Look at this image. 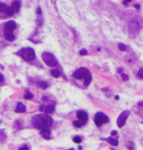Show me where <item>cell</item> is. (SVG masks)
Returning <instances> with one entry per match:
<instances>
[{
	"label": "cell",
	"mask_w": 143,
	"mask_h": 150,
	"mask_svg": "<svg viewBox=\"0 0 143 150\" xmlns=\"http://www.w3.org/2000/svg\"><path fill=\"white\" fill-rule=\"evenodd\" d=\"M14 128H17L18 130V128H20V129H21L22 128H23V125H22V123L21 122H20V120H17L14 124Z\"/></svg>",
	"instance_id": "cell-21"
},
{
	"label": "cell",
	"mask_w": 143,
	"mask_h": 150,
	"mask_svg": "<svg viewBox=\"0 0 143 150\" xmlns=\"http://www.w3.org/2000/svg\"><path fill=\"white\" fill-rule=\"evenodd\" d=\"M123 69L121 67H120V68L117 69V72L119 73V74H121L123 72Z\"/></svg>",
	"instance_id": "cell-35"
},
{
	"label": "cell",
	"mask_w": 143,
	"mask_h": 150,
	"mask_svg": "<svg viewBox=\"0 0 143 150\" xmlns=\"http://www.w3.org/2000/svg\"><path fill=\"white\" fill-rule=\"evenodd\" d=\"M73 124L76 128H81L82 127V125H83V124L82 123H81L80 122H79V121H75V122H73Z\"/></svg>",
	"instance_id": "cell-23"
},
{
	"label": "cell",
	"mask_w": 143,
	"mask_h": 150,
	"mask_svg": "<svg viewBox=\"0 0 143 150\" xmlns=\"http://www.w3.org/2000/svg\"><path fill=\"white\" fill-rule=\"evenodd\" d=\"M54 106L52 105H49L48 107L46 108V109L45 110V112L47 114H51L54 111Z\"/></svg>",
	"instance_id": "cell-16"
},
{
	"label": "cell",
	"mask_w": 143,
	"mask_h": 150,
	"mask_svg": "<svg viewBox=\"0 0 143 150\" xmlns=\"http://www.w3.org/2000/svg\"><path fill=\"white\" fill-rule=\"evenodd\" d=\"M20 150H29V147H27V146H24L23 147H21L20 148H19Z\"/></svg>",
	"instance_id": "cell-33"
},
{
	"label": "cell",
	"mask_w": 143,
	"mask_h": 150,
	"mask_svg": "<svg viewBox=\"0 0 143 150\" xmlns=\"http://www.w3.org/2000/svg\"><path fill=\"white\" fill-rule=\"evenodd\" d=\"M77 116V117L84 123L88 121V115L84 111H78Z\"/></svg>",
	"instance_id": "cell-11"
},
{
	"label": "cell",
	"mask_w": 143,
	"mask_h": 150,
	"mask_svg": "<svg viewBox=\"0 0 143 150\" xmlns=\"http://www.w3.org/2000/svg\"><path fill=\"white\" fill-rule=\"evenodd\" d=\"M138 105L139 106H141V107H143V102H138Z\"/></svg>",
	"instance_id": "cell-41"
},
{
	"label": "cell",
	"mask_w": 143,
	"mask_h": 150,
	"mask_svg": "<svg viewBox=\"0 0 143 150\" xmlns=\"http://www.w3.org/2000/svg\"><path fill=\"white\" fill-rule=\"evenodd\" d=\"M126 146L129 150H134L135 149L134 143L131 141H129L126 143Z\"/></svg>",
	"instance_id": "cell-18"
},
{
	"label": "cell",
	"mask_w": 143,
	"mask_h": 150,
	"mask_svg": "<svg viewBox=\"0 0 143 150\" xmlns=\"http://www.w3.org/2000/svg\"><path fill=\"white\" fill-rule=\"evenodd\" d=\"M16 27V24L14 21H8L5 24V32H13Z\"/></svg>",
	"instance_id": "cell-7"
},
{
	"label": "cell",
	"mask_w": 143,
	"mask_h": 150,
	"mask_svg": "<svg viewBox=\"0 0 143 150\" xmlns=\"http://www.w3.org/2000/svg\"><path fill=\"white\" fill-rule=\"evenodd\" d=\"M138 76H139V77L143 79V67L139 69V71L138 72Z\"/></svg>",
	"instance_id": "cell-29"
},
{
	"label": "cell",
	"mask_w": 143,
	"mask_h": 150,
	"mask_svg": "<svg viewBox=\"0 0 143 150\" xmlns=\"http://www.w3.org/2000/svg\"><path fill=\"white\" fill-rule=\"evenodd\" d=\"M41 57L44 62L49 67H55L58 63V61L54 55L51 53L44 52L41 55Z\"/></svg>",
	"instance_id": "cell-3"
},
{
	"label": "cell",
	"mask_w": 143,
	"mask_h": 150,
	"mask_svg": "<svg viewBox=\"0 0 143 150\" xmlns=\"http://www.w3.org/2000/svg\"><path fill=\"white\" fill-rule=\"evenodd\" d=\"M119 49L121 51H125L126 50V46L122 43H120L118 46Z\"/></svg>",
	"instance_id": "cell-28"
},
{
	"label": "cell",
	"mask_w": 143,
	"mask_h": 150,
	"mask_svg": "<svg viewBox=\"0 0 143 150\" xmlns=\"http://www.w3.org/2000/svg\"><path fill=\"white\" fill-rule=\"evenodd\" d=\"M73 141L75 143H81L82 142V139L80 137L77 136L75 137V138L73 139Z\"/></svg>",
	"instance_id": "cell-24"
},
{
	"label": "cell",
	"mask_w": 143,
	"mask_h": 150,
	"mask_svg": "<svg viewBox=\"0 0 143 150\" xmlns=\"http://www.w3.org/2000/svg\"><path fill=\"white\" fill-rule=\"evenodd\" d=\"M106 140L110 143L111 144V145L112 146H117L118 144H119V141L116 139H114V138H112L111 137H109L107 139H106Z\"/></svg>",
	"instance_id": "cell-15"
},
{
	"label": "cell",
	"mask_w": 143,
	"mask_h": 150,
	"mask_svg": "<svg viewBox=\"0 0 143 150\" xmlns=\"http://www.w3.org/2000/svg\"><path fill=\"white\" fill-rule=\"evenodd\" d=\"M6 6L5 4H3V3H1L0 2V12H2V11H5L6 8Z\"/></svg>",
	"instance_id": "cell-26"
},
{
	"label": "cell",
	"mask_w": 143,
	"mask_h": 150,
	"mask_svg": "<svg viewBox=\"0 0 143 150\" xmlns=\"http://www.w3.org/2000/svg\"><path fill=\"white\" fill-rule=\"evenodd\" d=\"M7 138V135L4 130H0V142L3 143Z\"/></svg>",
	"instance_id": "cell-14"
},
{
	"label": "cell",
	"mask_w": 143,
	"mask_h": 150,
	"mask_svg": "<svg viewBox=\"0 0 143 150\" xmlns=\"http://www.w3.org/2000/svg\"><path fill=\"white\" fill-rule=\"evenodd\" d=\"M131 1V0H123V4L125 5H127Z\"/></svg>",
	"instance_id": "cell-32"
},
{
	"label": "cell",
	"mask_w": 143,
	"mask_h": 150,
	"mask_svg": "<svg viewBox=\"0 0 143 150\" xmlns=\"http://www.w3.org/2000/svg\"><path fill=\"white\" fill-rule=\"evenodd\" d=\"M139 28V24L136 20H132L130 22L129 24V34H136Z\"/></svg>",
	"instance_id": "cell-6"
},
{
	"label": "cell",
	"mask_w": 143,
	"mask_h": 150,
	"mask_svg": "<svg viewBox=\"0 0 143 150\" xmlns=\"http://www.w3.org/2000/svg\"><path fill=\"white\" fill-rule=\"evenodd\" d=\"M3 80H4V78H3V76H2V75L0 74V82L3 81Z\"/></svg>",
	"instance_id": "cell-37"
},
{
	"label": "cell",
	"mask_w": 143,
	"mask_h": 150,
	"mask_svg": "<svg viewBox=\"0 0 143 150\" xmlns=\"http://www.w3.org/2000/svg\"><path fill=\"white\" fill-rule=\"evenodd\" d=\"M109 122V117L106 116H105L104 120H103V123H107Z\"/></svg>",
	"instance_id": "cell-31"
},
{
	"label": "cell",
	"mask_w": 143,
	"mask_h": 150,
	"mask_svg": "<svg viewBox=\"0 0 143 150\" xmlns=\"http://www.w3.org/2000/svg\"><path fill=\"white\" fill-rule=\"evenodd\" d=\"M121 77H122V79L124 81H126L129 80V76L128 75L125 74H123V73H121Z\"/></svg>",
	"instance_id": "cell-27"
},
{
	"label": "cell",
	"mask_w": 143,
	"mask_h": 150,
	"mask_svg": "<svg viewBox=\"0 0 143 150\" xmlns=\"http://www.w3.org/2000/svg\"><path fill=\"white\" fill-rule=\"evenodd\" d=\"M111 135L112 136H116V135L117 134V131L116 130H113L112 132H111Z\"/></svg>",
	"instance_id": "cell-34"
},
{
	"label": "cell",
	"mask_w": 143,
	"mask_h": 150,
	"mask_svg": "<svg viewBox=\"0 0 143 150\" xmlns=\"http://www.w3.org/2000/svg\"><path fill=\"white\" fill-rule=\"evenodd\" d=\"M90 75V72L87 68H82L78 69L73 74V76L76 79L81 80L83 78H85L88 75Z\"/></svg>",
	"instance_id": "cell-5"
},
{
	"label": "cell",
	"mask_w": 143,
	"mask_h": 150,
	"mask_svg": "<svg viewBox=\"0 0 143 150\" xmlns=\"http://www.w3.org/2000/svg\"><path fill=\"white\" fill-rule=\"evenodd\" d=\"M115 99L116 100H119L120 99V96L119 95H116L115 96Z\"/></svg>",
	"instance_id": "cell-39"
},
{
	"label": "cell",
	"mask_w": 143,
	"mask_h": 150,
	"mask_svg": "<svg viewBox=\"0 0 143 150\" xmlns=\"http://www.w3.org/2000/svg\"><path fill=\"white\" fill-rule=\"evenodd\" d=\"M78 148H79L80 149H82V147H81V146H79Z\"/></svg>",
	"instance_id": "cell-43"
},
{
	"label": "cell",
	"mask_w": 143,
	"mask_h": 150,
	"mask_svg": "<svg viewBox=\"0 0 143 150\" xmlns=\"http://www.w3.org/2000/svg\"><path fill=\"white\" fill-rule=\"evenodd\" d=\"M135 7L136 9H138V10H139V9L140 8V6L139 5H138V4L135 5Z\"/></svg>",
	"instance_id": "cell-38"
},
{
	"label": "cell",
	"mask_w": 143,
	"mask_h": 150,
	"mask_svg": "<svg viewBox=\"0 0 143 150\" xmlns=\"http://www.w3.org/2000/svg\"><path fill=\"white\" fill-rule=\"evenodd\" d=\"M37 86H38V88L42 89V90H45L48 88V84L45 81H41V82H38L37 83Z\"/></svg>",
	"instance_id": "cell-17"
},
{
	"label": "cell",
	"mask_w": 143,
	"mask_h": 150,
	"mask_svg": "<svg viewBox=\"0 0 143 150\" xmlns=\"http://www.w3.org/2000/svg\"><path fill=\"white\" fill-rule=\"evenodd\" d=\"M37 13L38 14H41V8H40V7H39V8L37 9Z\"/></svg>",
	"instance_id": "cell-36"
},
{
	"label": "cell",
	"mask_w": 143,
	"mask_h": 150,
	"mask_svg": "<svg viewBox=\"0 0 143 150\" xmlns=\"http://www.w3.org/2000/svg\"><path fill=\"white\" fill-rule=\"evenodd\" d=\"M33 97H34V96H33V95L32 94H31V93H28V94L25 95V96H24V98H25V99H26V100L31 99L33 98Z\"/></svg>",
	"instance_id": "cell-25"
},
{
	"label": "cell",
	"mask_w": 143,
	"mask_h": 150,
	"mask_svg": "<svg viewBox=\"0 0 143 150\" xmlns=\"http://www.w3.org/2000/svg\"><path fill=\"white\" fill-rule=\"evenodd\" d=\"M51 75H52V76H53L55 78H58V77H60L61 73L57 69H53L51 71Z\"/></svg>",
	"instance_id": "cell-19"
},
{
	"label": "cell",
	"mask_w": 143,
	"mask_h": 150,
	"mask_svg": "<svg viewBox=\"0 0 143 150\" xmlns=\"http://www.w3.org/2000/svg\"><path fill=\"white\" fill-rule=\"evenodd\" d=\"M15 54L27 62L32 61L35 58V52L34 49L30 47L22 48Z\"/></svg>",
	"instance_id": "cell-2"
},
{
	"label": "cell",
	"mask_w": 143,
	"mask_h": 150,
	"mask_svg": "<svg viewBox=\"0 0 143 150\" xmlns=\"http://www.w3.org/2000/svg\"><path fill=\"white\" fill-rule=\"evenodd\" d=\"M130 114V112L129 110H125L118 117L117 120V125L120 128H121L125 125L126 120L128 116H129Z\"/></svg>",
	"instance_id": "cell-4"
},
{
	"label": "cell",
	"mask_w": 143,
	"mask_h": 150,
	"mask_svg": "<svg viewBox=\"0 0 143 150\" xmlns=\"http://www.w3.org/2000/svg\"><path fill=\"white\" fill-rule=\"evenodd\" d=\"M91 80H92L91 76V75H88L87 77H86L84 78V83H85V85L86 86L89 85L91 82Z\"/></svg>",
	"instance_id": "cell-20"
},
{
	"label": "cell",
	"mask_w": 143,
	"mask_h": 150,
	"mask_svg": "<svg viewBox=\"0 0 143 150\" xmlns=\"http://www.w3.org/2000/svg\"><path fill=\"white\" fill-rule=\"evenodd\" d=\"M5 12L8 15H12L14 14V11L11 7H6L5 10Z\"/></svg>",
	"instance_id": "cell-22"
},
{
	"label": "cell",
	"mask_w": 143,
	"mask_h": 150,
	"mask_svg": "<svg viewBox=\"0 0 143 150\" xmlns=\"http://www.w3.org/2000/svg\"><path fill=\"white\" fill-rule=\"evenodd\" d=\"M11 8L14 11V14L19 11L21 7V2L19 0H16L11 5Z\"/></svg>",
	"instance_id": "cell-12"
},
{
	"label": "cell",
	"mask_w": 143,
	"mask_h": 150,
	"mask_svg": "<svg viewBox=\"0 0 143 150\" xmlns=\"http://www.w3.org/2000/svg\"><path fill=\"white\" fill-rule=\"evenodd\" d=\"M27 111L26 106L22 102H19L17 104L16 108L15 110V112L16 113H24Z\"/></svg>",
	"instance_id": "cell-9"
},
{
	"label": "cell",
	"mask_w": 143,
	"mask_h": 150,
	"mask_svg": "<svg viewBox=\"0 0 143 150\" xmlns=\"http://www.w3.org/2000/svg\"><path fill=\"white\" fill-rule=\"evenodd\" d=\"M97 50H98V52H100V51L101 50V49H100V48H97Z\"/></svg>",
	"instance_id": "cell-42"
},
{
	"label": "cell",
	"mask_w": 143,
	"mask_h": 150,
	"mask_svg": "<svg viewBox=\"0 0 143 150\" xmlns=\"http://www.w3.org/2000/svg\"><path fill=\"white\" fill-rule=\"evenodd\" d=\"M43 109H44V106L43 105H41L40 107H39V110L42 111H43Z\"/></svg>",
	"instance_id": "cell-40"
},
{
	"label": "cell",
	"mask_w": 143,
	"mask_h": 150,
	"mask_svg": "<svg viewBox=\"0 0 143 150\" xmlns=\"http://www.w3.org/2000/svg\"><path fill=\"white\" fill-rule=\"evenodd\" d=\"M40 135L45 139L49 140L51 138H50L51 131L50 130L47 129V128L42 129V130L40 131Z\"/></svg>",
	"instance_id": "cell-10"
},
{
	"label": "cell",
	"mask_w": 143,
	"mask_h": 150,
	"mask_svg": "<svg viewBox=\"0 0 143 150\" xmlns=\"http://www.w3.org/2000/svg\"><path fill=\"white\" fill-rule=\"evenodd\" d=\"M105 116V115H104L103 113H101V112L97 113L96 114L95 116L94 121H95L96 125L98 127H101V126L102 125V124L103 123V120H104Z\"/></svg>",
	"instance_id": "cell-8"
},
{
	"label": "cell",
	"mask_w": 143,
	"mask_h": 150,
	"mask_svg": "<svg viewBox=\"0 0 143 150\" xmlns=\"http://www.w3.org/2000/svg\"><path fill=\"white\" fill-rule=\"evenodd\" d=\"M31 123L36 128L42 130L50 127L53 124V119L47 114H38L33 117Z\"/></svg>",
	"instance_id": "cell-1"
},
{
	"label": "cell",
	"mask_w": 143,
	"mask_h": 150,
	"mask_svg": "<svg viewBox=\"0 0 143 150\" xmlns=\"http://www.w3.org/2000/svg\"><path fill=\"white\" fill-rule=\"evenodd\" d=\"M80 54L81 55H87V50L83 49L80 50Z\"/></svg>",
	"instance_id": "cell-30"
},
{
	"label": "cell",
	"mask_w": 143,
	"mask_h": 150,
	"mask_svg": "<svg viewBox=\"0 0 143 150\" xmlns=\"http://www.w3.org/2000/svg\"><path fill=\"white\" fill-rule=\"evenodd\" d=\"M4 36L5 39L8 41H13L15 39V36L13 32H5Z\"/></svg>",
	"instance_id": "cell-13"
}]
</instances>
